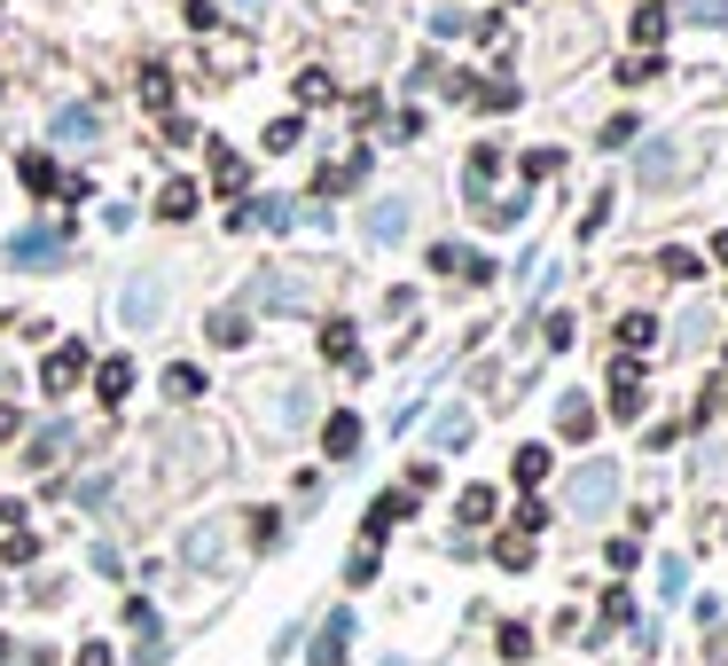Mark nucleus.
<instances>
[{"label":"nucleus","instance_id":"nucleus-1","mask_svg":"<svg viewBox=\"0 0 728 666\" xmlns=\"http://www.w3.org/2000/svg\"><path fill=\"white\" fill-rule=\"evenodd\" d=\"M565 503H572V518H588V526H595V518H611V503H619V463H580Z\"/></svg>","mask_w":728,"mask_h":666},{"label":"nucleus","instance_id":"nucleus-2","mask_svg":"<svg viewBox=\"0 0 728 666\" xmlns=\"http://www.w3.org/2000/svg\"><path fill=\"white\" fill-rule=\"evenodd\" d=\"M63 252H71L63 228H24V235L9 243V267H24V275H55V267H63Z\"/></svg>","mask_w":728,"mask_h":666},{"label":"nucleus","instance_id":"nucleus-3","mask_svg":"<svg viewBox=\"0 0 728 666\" xmlns=\"http://www.w3.org/2000/svg\"><path fill=\"white\" fill-rule=\"evenodd\" d=\"M118 321H126V329H157V321H165V275H134V283L118 290Z\"/></svg>","mask_w":728,"mask_h":666},{"label":"nucleus","instance_id":"nucleus-4","mask_svg":"<svg viewBox=\"0 0 728 666\" xmlns=\"http://www.w3.org/2000/svg\"><path fill=\"white\" fill-rule=\"evenodd\" d=\"M689 173V141H674V134H658L651 149H643V189H674Z\"/></svg>","mask_w":728,"mask_h":666},{"label":"nucleus","instance_id":"nucleus-5","mask_svg":"<svg viewBox=\"0 0 728 666\" xmlns=\"http://www.w3.org/2000/svg\"><path fill=\"white\" fill-rule=\"evenodd\" d=\"M251 298H259L266 314H298L314 290H306V275H259V290H251Z\"/></svg>","mask_w":728,"mask_h":666},{"label":"nucleus","instance_id":"nucleus-6","mask_svg":"<svg viewBox=\"0 0 728 666\" xmlns=\"http://www.w3.org/2000/svg\"><path fill=\"white\" fill-rule=\"evenodd\" d=\"M360 228H369V243H400L408 235V197H377Z\"/></svg>","mask_w":728,"mask_h":666},{"label":"nucleus","instance_id":"nucleus-7","mask_svg":"<svg viewBox=\"0 0 728 666\" xmlns=\"http://www.w3.org/2000/svg\"><path fill=\"white\" fill-rule=\"evenodd\" d=\"M471 432H478V424H471V408H439V415H431V447H446V455H463Z\"/></svg>","mask_w":728,"mask_h":666},{"label":"nucleus","instance_id":"nucleus-8","mask_svg":"<svg viewBox=\"0 0 728 666\" xmlns=\"http://www.w3.org/2000/svg\"><path fill=\"white\" fill-rule=\"evenodd\" d=\"M306 408H314V392H306V384H283L275 408H259V415H266L275 432H298V424H306Z\"/></svg>","mask_w":728,"mask_h":666},{"label":"nucleus","instance_id":"nucleus-9","mask_svg":"<svg viewBox=\"0 0 728 666\" xmlns=\"http://www.w3.org/2000/svg\"><path fill=\"white\" fill-rule=\"evenodd\" d=\"M611 415H626V424L643 415V369H634V361L611 369Z\"/></svg>","mask_w":728,"mask_h":666},{"label":"nucleus","instance_id":"nucleus-10","mask_svg":"<svg viewBox=\"0 0 728 666\" xmlns=\"http://www.w3.org/2000/svg\"><path fill=\"white\" fill-rule=\"evenodd\" d=\"M78 377H86V346H55V353H48V369H40V384H48V392H71Z\"/></svg>","mask_w":728,"mask_h":666},{"label":"nucleus","instance_id":"nucleus-11","mask_svg":"<svg viewBox=\"0 0 728 666\" xmlns=\"http://www.w3.org/2000/svg\"><path fill=\"white\" fill-rule=\"evenodd\" d=\"M345 651H352V612H329V627L314 635V666H345Z\"/></svg>","mask_w":728,"mask_h":666},{"label":"nucleus","instance_id":"nucleus-12","mask_svg":"<svg viewBox=\"0 0 728 666\" xmlns=\"http://www.w3.org/2000/svg\"><path fill=\"white\" fill-rule=\"evenodd\" d=\"M48 134H55V141H95V134H103V118L86 110V103H71V110H55V126H48Z\"/></svg>","mask_w":728,"mask_h":666},{"label":"nucleus","instance_id":"nucleus-13","mask_svg":"<svg viewBox=\"0 0 728 666\" xmlns=\"http://www.w3.org/2000/svg\"><path fill=\"white\" fill-rule=\"evenodd\" d=\"M321 447H329L337 463H352V455H360V415L337 408V415H329V432H321Z\"/></svg>","mask_w":728,"mask_h":666},{"label":"nucleus","instance_id":"nucleus-14","mask_svg":"<svg viewBox=\"0 0 728 666\" xmlns=\"http://www.w3.org/2000/svg\"><path fill=\"white\" fill-rule=\"evenodd\" d=\"M557 432H565V440H588V432H595V408H588L580 392H565V400H557Z\"/></svg>","mask_w":728,"mask_h":666},{"label":"nucleus","instance_id":"nucleus-15","mask_svg":"<svg viewBox=\"0 0 728 666\" xmlns=\"http://www.w3.org/2000/svg\"><path fill=\"white\" fill-rule=\"evenodd\" d=\"M408 510H415V503H408V494H384V503L369 510V526H360V533H369V549H377V541H384V533H392V526H400Z\"/></svg>","mask_w":728,"mask_h":666},{"label":"nucleus","instance_id":"nucleus-16","mask_svg":"<svg viewBox=\"0 0 728 666\" xmlns=\"http://www.w3.org/2000/svg\"><path fill=\"white\" fill-rule=\"evenodd\" d=\"M95 392H103V400L118 408V400L134 392V361H126V353H118V361H103V369H95Z\"/></svg>","mask_w":728,"mask_h":666},{"label":"nucleus","instance_id":"nucleus-17","mask_svg":"<svg viewBox=\"0 0 728 666\" xmlns=\"http://www.w3.org/2000/svg\"><path fill=\"white\" fill-rule=\"evenodd\" d=\"M126 627H134V643H141V658H157V604H126Z\"/></svg>","mask_w":728,"mask_h":666},{"label":"nucleus","instance_id":"nucleus-18","mask_svg":"<svg viewBox=\"0 0 728 666\" xmlns=\"http://www.w3.org/2000/svg\"><path fill=\"white\" fill-rule=\"evenodd\" d=\"M157 212H165V220H197V181H165Z\"/></svg>","mask_w":728,"mask_h":666},{"label":"nucleus","instance_id":"nucleus-19","mask_svg":"<svg viewBox=\"0 0 728 666\" xmlns=\"http://www.w3.org/2000/svg\"><path fill=\"white\" fill-rule=\"evenodd\" d=\"M666 24H674L666 9H634V47H643V55H651V47L666 40Z\"/></svg>","mask_w":728,"mask_h":666},{"label":"nucleus","instance_id":"nucleus-20","mask_svg":"<svg viewBox=\"0 0 728 666\" xmlns=\"http://www.w3.org/2000/svg\"><path fill=\"white\" fill-rule=\"evenodd\" d=\"M165 392H172V400H197V392H204V369H197V361H172V369H165Z\"/></svg>","mask_w":728,"mask_h":666},{"label":"nucleus","instance_id":"nucleus-21","mask_svg":"<svg viewBox=\"0 0 728 666\" xmlns=\"http://www.w3.org/2000/svg\"><path fill=\"white\" fill-rule=\"evenodd\" d=\"M494 173H502V149H471V173H463V181H471V197H486V181H494Z\"/></svg>","mask_w":728,"mask_h":666},{"label":"nucleus","instance_id":"nucleus-22","mask_svg":"<svg viewBox=\"0 0 728 666\" xmlns=\"http://www.w3.org/2000/svg\"><path fill=\"white\" fill-rule=\"evenodd\" d=\"M360 173H369V157H345V165H321V197H329V189H352Z\"/></svg>","mask_w":728,"mask_h":666},{"label":"nucleus","instance_id":"nucleus-23","mask_svg":"<svg viewBox=\"0 0 728 666\" xmlns=\"http://www.w3.org/2000/svg\"><path fill=\"white\" fill-rule=\"evenodd\" d=\"M525 212H532V189H517V197H502V204H486V220H494V228H517Z\"/></svg>","mask_w":728,"mask_h":666},{"label":"nucleus","instance_id":"nucleus-24","mask_svg":"<svg viewBox=\"0 0 728 666\" xmlns=\"http://www.w3.org/2000/svg\"><path fill=\"white\" fill-rule=\"evenodd\" d=\"M228 549V526H197L189 533V564H204V557H220Z\"/></svg>","mask_w":728,"mask_h":666},{"label":"nucleus","instance_id":"nucleus-25","mask_svg":"<svg viewBox=\"0 0 728 666\" xmlns=\"http://www.w3.org/2000/svg\"><path fill=\"white\" fill-rule=\"evenodd\" d=\"M212 346H251V321L243 314H212Z\"/></svg>","mask_w":728,"mask_h":666},{"label":"nucleus","instance_id":"nucleus-26","mask_svg":"<svg viewBox=\"0 0 728 666\" xmlns=\"http://www.w3.org/2000/svg\"><path fill=\"white\" fill-rule=\"evenodd\" d=\"M549 478V447H517V486H540Z\"/></svg>","mask_w":728,"mask_h":666},{"label":"nucleus","instance_id":"nucleus-27","mask_svg":"<svg viewBox=\"0 0 728 666\" xmlns=\"http://www.w3.org/2000/svg\"><path fill=\"white\" fill-rule=\"evenodd\" d=\"M494 518V486H463V526H486Z\"/></svg>","mask_w":728,"mask_h":666},{"label":"nucleus","instance_id":"nucleus-28","mask_svg":"<svg viewBox=\"0 0 728 666\" xmlns=\"http://www.w3.org/2000/svg\"><path fill=\"white\" fill-rule=\"evenodd\" d=\"M71 440H78V432H71V424H55V432H40V440H32V463H55V455H63V447H71Z\"/></svg>","mask_w":728,"mask_h":666},{"label":"nucleus","instance_id":"nucleus-29","mask_svg":"<svg viewBox=\"0 0 728 666\" xmlns=\"http://www.w3.org/2000/svg\"><path fill=\"white\" fill-rule=\"evenodd\" d=\"M212 181H220V189H243V157H235V149H212Z\"/></svg>","mask_w":728,"mask_h":666},{"label":"nucleus","instance_id":"nucleus-30","mask_svg":"<svg viewBox=\"0 0 728 666\" xmlns=\"http://www.w3.org/2000/svg\"><path fill=\"white\" fill-rule=\"evenodd\" d=\"M321 353H337V361L352 369V321H329V329H321Z\"/></svg>","mask_w":728,"mask_h":666},{"label":"nucleus","instance_id":"nucleus-31","mask_svg":"<svg viewBox=\"0 0 728 666\" xmlns=\"http://www.w3.org/2000/svg\"><path fill=\"white\" fill-rule=\"evenodd\" d=\"M658 596H689V564H682V557L658 564Z\"/></svg>","mask_w":728,"mask_h":666},{"label":"nucleus","instance_id":"nucleus-32","mask_svg":"<svg viewBox=\"0 0 728 666\" xmlns=\"http://www.w3.org/2000/svg\"><path fill=\"white\" fill-rule=\"evenodd\" d=\"M619 338H626V346H658V321H651V314H626Z\"/></svg>","mask_w":728,"mask_h":666},{"label":"nucleus","instance_id":"nucleus-33","mask_svg":"<svg viewBox=\"0 0 728 666\" xmlns=\"http://www.w3.org/2000/svg\"><path fill=\"white\" fill-rule=\"evenodd\" d=\"M689 24H728V0H682Z\"/></svg>","mask_w":728,"mask_h":666},{"label":"nucleus","instance_id":"nucleus-34","mask_svg":"<svg viewBox=\"0 0 728 666\" xmlns=\"http://www.w3.org/2000/svg\"><path fill=\"white\" fill-rule=\"evenodd\" d=\"M141 103H149V110L172 103V78H165V71H141Z\"/></svg>","mask_w":728,"mask_h":666},{"label":"nucleus","instance_id":"nucleus-35","mask_svg":"<svg viewBox=\"0 0 728 666\" xmlns=\"http://www.w3.org/2000/svg\"><path fill=\"white\" fill-rule=\"evenodd\" d=\"M658 275H674V283H689V275H697V252H658Z\"/></svg>","mask_w":728,"mask_h":666},{"label":"nucleus","instance_id":"nucleus-36","mask_svg":"<svg viewBox=\"0 0 728 666\" xmlns=\"http://www.w3.org/2000/svg\"><path fill=\"white\" fill-rule=\"evenodd\" d=\"M345 580H352V589H360V580H377V549H369V541H360V549H352V564H345Z\"/></svg>","mask_w":728,"mask_h":666},{"label":"nucleus","instance_id":"nucleus-37","mask_svg":"<svg viewBox=\"0 0 728 666\" xmlns=\"http://www.w3.org/2000/svg\"><path fill=\"white\" fill-rule=\"evenodd\" d=\"M17 173H24V181H32V189H40V197H48V189H55V165H48V157H24V165H17Z\"/></svg>","mask_w":728,"mask_h":666},{"label":"nucleus","instance_id":"nucleus-38","mask_svg":"<svg viewBox=\"0 0 728 666\" xmlns=\"http://www.w3.org/2000/svg\"><path fill=\"white\" fill-rule=\"evenodd\" d=\"M557 165H565L557 149H532V157H525V181H549V173H557Z\"/></svg>","mask_w":728,"mask_h":666},{"label":"nucleus","instance_id":"nucleus-39","mask_svg":"<svg viewBox=\"0 0 728 666\" xmlns=\"http://www.w3.org/2000/svg\"><path fill=\"white\" fill-rule=\"evenodd\" d=\"M431 32H439V40H454V32H471V17H463V9H439V17H431Z\"/></svg>","mask_w":728,"mask_h":666},{"label":"nucleus","instance_id":"nucleus-40","mask_svg":"<svg viewBox=\"0 0 728 666\" xmlns=\"http://www.w3.org/2000/svg\"><path fill=\"white\" fill-rule=\"evenodd\" d=\"M266 149H298V118H275V126H266Z\"/></svg>","mask_w":728,"mask_h":666},{"label":"nucleus","instance_id":"nucleus-41","mask_svg":"<svg viewBox=\"0 0 728 666\" xmlns=\"http://www.w3.org/2000/svg\"><path fill=\"white\" fill-rule=\"evenodd\" d=\"M603 620H611V627H634V604H626V596L611 589V596H603Z\"/></svg>","mask_w":728,"mask_h":666},{"label":"nucleus","instance_id":"nucleus-42","mask_svg":"<svg viewBox=\"0 0 728 666\" xmlns=\"http://www.w3.org/2000/svg\"><path fill=\"white\" fill-rule=\"evenodd\" d=\"M78 666H118V658H110V643H78Z\"/></svg>","mask_w":728,"mask_h":666},{"label":"nucleus","instance_id":"nucleus-43","mask_svg":"<svg viewBox=\"0 0 728 666\" xmlns=\"http://www.w3.org/2000/svg\"><path fill=\"white\" fill-rule=\"evenodd\" d=\"M235 9H243V17H266V0H235Z\"/></svg>","mask_w":728,"mask_h":666},{"label":"nucleus","instance_id":"nucleus-44","mask_svg":"<svg viewBox=\"0 0 728 666\" xmlns=\"http://www.w3.org/2000/svg\"><path fill=\"white\" fill-rule=\"evenodd\" d=\"M713 260H720V267H728V235H713Z\"/></svg>","mask_w":728,"mask_h":666}]
</instances>
